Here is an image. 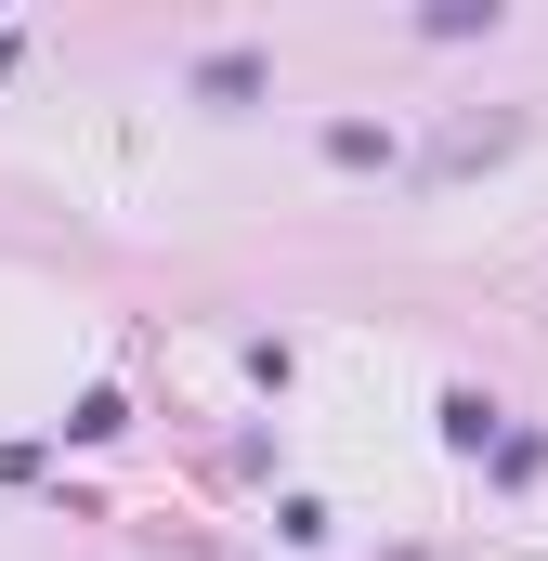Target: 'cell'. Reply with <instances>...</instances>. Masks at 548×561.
<instances>
[{
    "mask_svg": "<svg viewBox=\"0 0 548 561\" xmlns=\"http://www.w3.org/2000/svg\"><path fill=\"white\" fill-rule=\"evenodd\" d=\"M196 92H209V105H249V92H262V53H196Z\"/></svg>",
    "mask_w": 548,
    "mask_h": 561,
    "instance_id": "obj_1",
    "label": "cell"
}]
</instances>
